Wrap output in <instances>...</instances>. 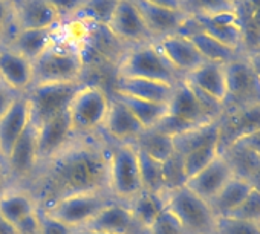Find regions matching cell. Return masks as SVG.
Returning a JSON list of instances; mask_svg holds the SVG:
<instances>
[{
	"instance_id": "1",
	"label": "cell",
	"mask_w": 260,
	"mask_h": 234,
	"mask_svg": "<svg viewBox=\"0 0 260 234\" xmlns=\"http://www.w3.org/2000/svg\"><path fill=\"white\" fill-rule=\"evenodd\" d=\"M112 143L101 133L74 137L51 158L42 161L28 181V188L40 208L81 193L107 188Z\"/></svg>"
},
{
	"instance_id": "2",
	"label": "cell",
	"mask_w": 260,
	"mask_h": 234,
	"mask_svg": "<svg viewBox=\"0 0 260 234\" xmlns=\"http://www.w3.org/2000/svg\"><path fill=\"white\" fill-rule=\"evenodd\" d=\"M84 57L72 42L54 40L32 61V86L84 81Z\"/></svg>"
},
{
	"instance_id": "3",
	"label": "cell",
	"mask_w": 260,
	"mask_h": 234,
	"mask_svg": "<svg viewBox=\"0 0 260 234\" xmlns=\"http://www.w3.org/2000/svg\"><path fill=\"white\" fill-rule=\"evenodd\" d=\"M119 77L146 78L173 86L184 78L164 57L156 42L128 48L119 60L115 72V78Z\"/></svg>"
},
{
	"instance_id": "4",
	"label": "cell",
	"mask_w": 260,
	"mask_h": 234,
	"mask_svg": "<svg viewBox=\"0 0 260 234\" xmlns=\"http://www.w3.org/2000/svg\"><path fill=\"white\" fill-rule=\"evenodd\" d=\"M107 188L119 202H128L141 190H144L140 155L132 143H112Z\"/></svg>"
},
{
	"instance_id": "5",
	"label": "cell",
	"mask_w": 260,
	"mask_h": 234,
	"mask_svg": "<svg viewBox=\"0 0 260 234\" xmlns=\"http://www.w3.org/2000/svg\"><path fill=\"white\" fill-rule=\"evenodd\" d=\"M110 95L93 83H84L68 106V118L74 133L86 135L101 130L109 109Z\"/></svg>"
},
{
	"instance_id": "6",
	"label": "cell",
	"mask_w": 260,
	"mask_h": 234,
	"mask_svg": "<svg viewBox=\"0 0 260 234\" xmlns=\"http://www.w3.org/2000/svg\"><path fill=\"white\" fill-rule=\"evenodd\" d=\"M166 210H169L188 234H213L216 214L210 204L190 188L179 187L164 191Z\"/></svg>"
},
{
	"instance_id": "7",
	"label": "cell",
	"mask_w": 260,
	"mask_h": 234,
	"mask_svg": "<svg viewBox=\"0 0 260 234\" xmlns=\"http://www.w3.org/2000/svg\"><path fill=\"white\" fill-rule=\"evenodd\" d=\"M226 96L223 113L236 109L260 104V78L251 69L245 55H239L225 64Z\"/></svg>"
},
{
	"instance_id": "8",
	"label": "cell",
	"mask_w": 260,
	"mask_h": 234,
	"mask_svg": "<svg viewBox=\"0 0 260 234\" xmlns=\"http://www.w3.org/2000/svg\"><path fill=\"white\" fill-rule=\"evenodd\" d=\"M113 200L116 199L110 194L109 190L90 191L64 197L46 208L45 211L75 231L84 226L90 219L98 214L100 210H103L107 204Z\"/></svg>"
},
{
	"instance_id": "9",
	"label": "cell",
	"mask_w": 260,
	"mask_h": 234,
	"mask_svg": "<svg viewBox=\"0 0 260 234\" xmlns=\"http://www.w3.org/2000/svg\"><path fill=\"white\" fill-rule=\"evenodd\" d=\"M86 81L78 83H48L31 86L25 93L31 106V120L40 124L57 115L66 113L75 92Z\"/></svg>"
},
{
	"instance_id": "10",
	"label": "cell",
	"mask_w": 260,
	"mask_h": 234,
	"mask_svg": "<svg viewBox=\"0 0 260 234\" xmlns=\"http://www.w3.org/2000/svg\"><path fill=\"white\" fill-rule=\"evenodd\" d=\"M13 185L23 187L32 178L39 167V141H37V124L31 120L25 132L20 135L17 143L4 161Z\"/></svg>"
},
{
	"instance_id": "11",
	"label": "cell",
	"mask_w": 260,
	"mask_h": 234,
	"mask_svg": "<svg viewBox=\"0 0 260 234\" xmlns=\"http://www.w3.org/2000/svg\"><path fill=\"white\" fill-rule=\"evenodd\" d=\"M106 29L113 39L119 43L130 45V48L155 42L132 0H118Z\"/></svg>"
},
{
	"instance_id": "12",
	"label": "cell",
	"mask_w": 260,
	"mask_h": 234,
	"mask_svg": "<svg viewBox=\"0 0 260 234\" xmlns=\"http://www.w3.org/2000/svg\"><path fill=\"white\" fill-rule=\"evenodd\" d=\"M260 129V104L222 113L219 118V150L226 152Z\"/></svg>"
},
{
	"instance_id": "13",
	"label": "cell",
	"mask_w": 260,
	"mask_h": 234,
	"mask_svg": "<svg viewBox=\"0 0 260 234\" xmlns=\"http://www.w3.org/2000/svg\"><path fill=\"white\" fill-rule=\"evenodd\" d=\"M75 231H92L101 234H147L137 222L125 202L113 200L107 204L84 226Z\"/></svg>"
},
{
	"instance_id": "14",
	"label": "cell",
	"mask_w": 260,
	"mask_h": 234,
	"mask_svg": "<svg viewBox=\"0 0 260 234\" xmlns=\"http://www.w3.org/2000/svg\"><path fill=\"white\" fill-rule=\"evenodd\" d=\"M144 130L128 107L112 95L100 132L110 143H135Z\"/></svg>"
},
{
	"instance_id": "15",
	"label": "cell",
	"mask_w": 260,
	"mask_h": 234,
	"mask_svg": "<svg viewBox=\"0 0 260 234\" xmlns=\"http://www.w3.org/2000/svg\"><path fill=\"white\" fill-rule=\"evenodd\" d=\"M167 109H169L170 116H173V118L188 126H201V124L219 120L202 106L198 95L184 78L175 84Z\"/></svg>"
},
{
	"instance_id": "16",
	"label": "cell",
	"mask_w": 260,
	"mask_h": 234,
	"mask_svg": "<svg viewBox=\"0 0 260 234\" xmlns=\"http://www.w3.org/2000/svg\"><path fill=\"white\" fill-rule=\"evenodd\" d=\"M198 20L201 29L223 43L225 46L243 54V29L237 10L216 16H191Z\"/></svg>"
},
{
	"instance_id": "17",
	"label": "cell",
	"mask_w": 260,
	"mask_h": 234,
	"mask_svg": "<svg viewBox=\"0 0 260 234\" xmlns=\"http://www.w3.org/2000/svg\"><path fill=\"white\" fill-rule=\"evenodd\" d=\"M31 123V106L26 95H20L0 118V161H5L13 146Z\"/></svg>"
},
{
	"instance_id": "18",
	"label": "cell",
	"mask_w": 260,
	"mask_h": 234,
	"mask_svg": "<svg viewBox=\"0 0 260 234\" xmlns=\"http://www.w3.org/2000/svg\"><path fill=\"white\" fill-rule=\"evenodd\" d=\"M132 2L138 8L140 14L143 16L146 26L149 28L155 42L178 34L187 19V14L182 10L156 7L144 2V0H132Z\"/></svg>"
},
{
	"instance_id": "19",
	"label": "cell",
	"mask_w": 260,
	"mask_h": 234,
	"mask_svg": "<svg viewBox=\"0 0 260 234\" xmlns=\"http://www.w3.org/2000/svg\"><path fill=\"white\" fill-rule=\"evenodd\" d=\"M234 176L233 167L223 155H219L210 165L190 178L185 184L193 193L210 202Z\"/></svg>"
},
{
	"instance_id": "20",
	"label": "cell",
	"mask_w": 260,
	"mask_h": 234,
	"mask_svg": "<svg viewBox=\"0 0 260 234\" xmlns=\"http://www.w3.org/2000/svg\"><path fill=\"white\" fill-rule=\"evenodd\" d=\"M156 45L164 54V57L170 61V64L182 77L188 75L205 61L198 48L193 45V42L185 36L173 34L158 40Z\"/></svg>"
},
{
	"instance_id": "21",
	"label": "cell",
	"mask_w": 260,
	"mask_h": 234,
	"mask_svg": "<svg viewBox=\"0 0 260 234\" xmlns=\"http://www.w3.org/2000/svg\"><path fill=\"white\" fill-rule=\"evenodd\" d=\"M14 23L17 31L45 29L58 26L61 19L48 0H20L14 7Z\"/></svg>"
},
{
	"instance_id": "22",
	"label": "cell",
	"mask_w": 260,
	"mask_h": 234,
	"mask_svg": "<svg viewBox=\"0 0 260 234\" xmlns=\"http://www.w3.org/2000/svg\"><path fill=\"white\" fill-rule=\"evenodd\" d=\"M74 137L68 113L57 115L40 124H37V141H39V164L54 153H57L68 141Z\"/></svg>"
},
{
	"instance_id": "23",
	"label": "cell",
	"mask_w": 260,
	"mask_h": 234,
	"mask_svg": "<svg viewBox=\"0 0 260 234\" xmlns=\"http://www.w3.org/2000/svg\"><path fill=\"white\" fill-rule=\"evenodd\" d=\"M0 80L19 93L32 86V61L8 46H0Z\"/></svg>"
},
{
	"instance_id": "24",
	"label": "cell",
	"mask_w": 260,
	"mask_h": 234,
	"mask_svg": "<svg viewBox=\"0 0 260 234\" xmlns=\"http://www.w3.org/2000/svg\"><path fill=\"white\" fill-rule=\"evenodd\" d=\"M39 208L40 207L36 197L25 187L13 185L0 196V217L8 222L13 228L34 216Z\"/></svg>"
},
{
	"instance_id": "25",
	"label": "cell",
	"mask_w": 260,
	"mask_h": 234,
	"mask_svg": "<svg viewBox=\"0 0 260 234\" xmlns=\"http://www.w3.org/2000/svg\"><path fill=\"white\" fill-rule=\"evenodd\" d=\"M173 87H175L173 84H167L162 81L119 77V78H115L112 92L146 99V101H152V103L169 104L172 93H173Z\"/></svg>"
},
{
	"instance_id": "26",
	"label": "cell",
	"mask_w": 260,
	"mask_h": 234,
	"mask_svg": "<svg viewBox=\"0 0 260 234\" xmlns=\"http://www.w3.org/2000/svg\"><path fill=\"white\" fill-rule=\"evenodd\" d=\"M184 80L216 101L222 103L226 96V71L222 63L204 61L198 69L184 77Z\"/></svg>"
},
{
	"instance_id": "27",
	"label": "cell",
	"mask_w": 260,
	"mask_h": 234,
	"mask_svg": "<svg viewBox=\"0 0 260 234\" xmlns=\"http://www.w3.org/2000/svg\"><path fill=\"white\" fill-rule=\"evenodd\" d=\"M55 29L57 26L45 29H20L4 46H8L10 49L34 61L55 40Z\"/></svg>"
},
{
	"instance_id": "28",
	"label": "cell",
	"mask_w": 260,
	"mask_h": 234,
	"mask_svg": "<svg viewBox=\"0 0 260 234\" xmlns=\"http://www.w3.org/2000/svg\"><path fill=\"white\" fill-rule=\"evenodd\" d=\"M251 188H252V185L249 181L239 178V176H233L230 179V182L208 202L213 213L216 214V217L231 216L234 213V210L246 197V194L249 193Z\"/></svg>"
},
{
	"instance_id": "29",
	"label": "cell",
	"mask_w": 260,
	"mask_h": 234,
	"mask_svg": "<svg viewBox=\"0 0 260 234\" xmlns=\"http://www.w3.org/2000/svg\"><path fill=\"white\" fill-rule=\"evenodd\" d=\"M132 211L137 222L147 231L155 219L166 210L164 193H155L150 190H141L135 197L125 202Z\"/></svg>"
},
{
	"instance_id": "30",
	"label": "cell",
	"mask_w": 260,
	"mask_h": 234,
	"mask_svg": "<svg viewBox=\"0 0 260 234\" xmlns=\"http://www.w3.org/2000/svg\"><path fill=\"white\" fill-rule=\"evenodd\" d=\"M112 95L116 99H119L125 107H128V110L135 115V118L140 121V124L146 130L153 129L169 113L167 104L152 103V101H146V99H140V98H134V96L121 95V93H113V92H112Z\"/></svg>"
},
{
	"instance_id": "31",
	"label": "cell",
	"mask_w": 260,
	"mask_h": 234,
	"mask_svg": "<svg viewBox=\"0 0 260 234\" xmlns=\"http://www.w3.org/2000/svg\"><path fill=\"white\" fill-rule=\"evenodd\" d=\"M187 37L193 42V45L198 48V51L201 52V55L204 57L205 61L226 64L231 60L237 58L239 55H243L239 51H234V49L225 46L223 43L217 42L216 39H213L211 36H208L207 32H204L201 29L199 23H198V28L191 34H188Z\"/></svg>"
},
{
	"instance_id": "32",
	"label": "cell",
	"mask_w": 260,
	"mask_h": 234,
	"mask_svg": "<svg viewBox=\"0 0 260 234\" xmlns=\"http://www.w3.org/2000/svg\"><path fill=\"white\" fill-rule=\"evenodd\" d=\"M173 141H175V152L178 155H184L193 149L207 144H219V120L188 129L187 132L175 137Z\"/></svg>"
},
{
	"instance_id": "33",
	"label": "cell",
	"mask_w": 260,
	"mask_h": 234,
	"mask_svg": "<svg viewBox=\"0 0 260 234\" xmlns=\"http://www.w3.org/2000/svg\"><path fill=\"white\" fill-rule=\"evenodd\" d=\"M140 152L146 153L147 156L166 162L170 156L175 153V141L173 137H169L156 129H147L144 130L140 138L132 143Z\"/></svg>"
},
{
	"instance_id": "34",
	"label": "cell",
	"mask_w": 260,
	"mask_h": 234,
	"mask_svg": "<svg viewBox=\"0 0 260 234\" xmlns=\"http://www.w3.org/2000/svg\"><path fill=\"white\" fill-rule=\"evenodd\" d=\"M118 0H84L83 7L72 17L78 22H92L100 26H106L115 11Z\"/></svg>"
},
{
	"instance_id": "35",
	"label": "cell",
	"mask_w": 260,
	"mask_h": 234,
	"mask_svg": "<svg viewBox=\"0 0 260 234\" xmlns=\"http://www.w3.org/2000/svg\"><path fill=\"white\" fill-rule=\"evenodd\" d=\"M219 155H220L219 144H207V146L193 149V150L181 155L187 181L190 178H193L194 175H198L201 170H204L207 165H210Z\"/></svg>"
},
{
	"instance_id": "36",
	"label": "cell",
	"mask_w": 260,
	"mask_h": 234,
	"mask_svg": "<svg viewBox=\"0 0 260 234\" xmlns=\"http://www.w3.org/2000/svg\"><path fill=\"white\" fill-rule=\"evenodd\" d=\"M138 150V149H137ZM140 167H141V178L144 190H150L155 193H164V162H159L146 153L140 152Z\"/></svg>"
},
{
	"instance_id": "37",
	"label": "cell",
	"mask_w": 260,
	"mask_h": 234,
	"mask_svg": "<svg viewBox=\"0 0 260 234\" xmlns=\"http://www.w3.org/2000/svg\"><path fill=\"white\" fill-rule=\"evenodd\" d=\"M181 10L187 16H216L236 8L228 0H182Z\"/></svg>"
},
{
	"instance_id": "38",
	"label": "cell",
	"mask_w": 260,
	"mask_h": 234,
	"mask_svg": "<svg viewBox=\"0 0 260 234\" xmlns=\"http://www.w3.org/2000/svg\"><path fill=\"white\" fill-rule=\"evenodd\" d=\"M213 234H260L258 223L233 216L217 217Z\"/></svg>"
},
{
	"instance_id": "39",
	"label": "cell",
	"mask_w": 260,
	"mask_h": 234,
	"mask_svg": "<svg viewBox=\"0 0 260 234\" xmlns=\"http://www.w3.org/2000/svg\"><path fill=\"white\" fill-rule=\"evenodd\" d=\"M187 184V176L182 165V158L176 152L164 162V188L166 191L184 187Z\"/></svg>"
},
{
	"instance_id": "40",
	"label": "cell",
	"mask_w": 260,
	"mask_h": 234,
	"mask_svg": "<svg viewBox=\"0 0 260 234\" xmlns=\"http://www.w3.org/2000/svg\"><path fill=\"white\" fill-rule=\"evenodd\" d=\"M231 216L258 223L260 222V190L252 187L249 193L246 194V197L242 200V204L234 210Z\"/></svg>"
},
{
	"instance_id": "41",
	"label": "cell",
	"mask_w": 260,
	"mask_h": 234,
	"mask_svg": "<svg viewBox=\"0 0 260 234\" xmlns=\"http://www.w3.org/2000/svg\"><path fill=\"white\" fill-rule=\"evenodd\" d=\"M147 234H188V232L169 210H164L155 219V222L147 228Z\"/></svg>"
},
{
	"instance_id": "42",
	"label": "cell",
	"mask_w": 260,
	"mask_h": 234,
	"mask_svg": "<svg viewBox=\"0 0 260 234\" xmlns=\"http://www.w3.org/2000/svg\"><path fill=\"white\" fill-rule=\"evenodd\" d=\"M17 32L14 23V7L8 0H0V46L7 45Z\"/></svg>"
},
{
	"instance_id": "43",
	"label": "cell",
	"mask_w": 260,
	"mask_h": 234,
	"mask_svg": "<svg viewBox=\"0 0 260 234\" xmlns=\"http://www.w3.org/2000/svg\"><path fill=\"white\" fill-rule=\"evenodd\" d=\"M39 234H74V229L39 208Z\"/></svg>"
},
{
	"instance_id": "44",
	"label": "cell",
	"mask_w": 260,
	"mask_h": 234,
	"mask_svg": "<svg viewBox=\"0 0 260 234\" xmlns=\"http://www.w3.org/2000/svg\"><path fill=\"white\" fill-rule=\"evenodd\" d=\"M51 4V7L58 13L61 22L66 19H72L78 10L83 7L84 0H48Z\"/></svg>"
},
{
	"instance_id": "45",
	"label": "cell",
	"mask_w": 260,
	"mask_h": 234,
	"mask_svg": "<svg viewBox=\"0 0 260 234\" xmlns=\"http://www.w3.org/2000/svg\"><path fill=\"white\" fill-rule=\"evenodd\" d=\"M23 93H19L16 92L13 87H10L5 81L0 80V118H2V115L14 104V101Z\"/></svg>"
},
{
	"instance_id": "46",
	"label": "cell",
	"mask_w": 260,
	"mask_h": 234,
	"mask_svg": "<svg viewBox=\"0 0 260 234\" xmlns=\"http://www.w3.org/2000/svg\"><path fill=\"white\" fill-rule=\"evenodd\" d=\"M237 144L243 146L245 149H248L251 153H254L255 156L260 158V129L251 135H248L246 138H243L242 141H239Z\"/></svg>"
},
{
	"instance_id": "47",
	"label": "cell",
	"mask_w": 260,
	"mask_h": 234,
	"mask_svg": "<svg viewBox=\"0 0 260 234\" xmlns=\"http://www.w3.org/2000/svg\"><path fill=\"white\" fill-rule=\"evenodd\" d=\"M10 187H13V184L10 181V176H8V172H7L4 162L0 161V196H2Z\"/></svg>"
},
{
	"instance_id": "48",
	"label": "cell",
	"mask_w": 260,
	"mask_h": 234,
	"mask_svg": "<svg viewBox=\"0 0 260 234\" xmlns=\"http://www.w3.org/2000/svg\"><path fill=\"white\" fill-rule=\"evenodd\" d=\"M147 4L162 7V8H170V10H181V0H144Z\"/></svg>"
},
{
	"instance_id": "49",
	"label": "cell",
	"mask_w": 260,
	"mask_h": 234,
	"mask_svg": "<svg viewBox=\"0 0 260 234\" xmlns=\"http://www.w3.org/2000/svg\"><path fill=\"white\" fill-rule=\"evenodd\" d=\"M251 69L254 71V74L260 78V51H255V52H251V54H246L245 55Z\"/></svg>"
},
{
	"instance_id": "50",
	"label": "cell",
	"mask_w": 260,
	"mask_h": 234,
	"mask_svg": "<svg viewBox=\"0 0 260 234\" xmlns=\"http://www.w3.org/2000/svg\"><path fill=\"white\" fill-rule=\"evenodd\" d=\"M0 234H16V229L0 217Z\"/></svg>"
},
{
	"instance_id": "51",
	"label": "cell",
	"mask_w": 260,
	"mask_h": 234,
	"mask_svg": "<svg viewBox=\"0 0 260 234\" xmlns=\"http://www.w3.org/2000/svg\"><path fill=\"white\" fill-rule=\"evenodd\" d=\"M228 2H230L234 8H237V7H240L242 4H245L246 0H228Z\"/></svg>"
},
{
	"instance_id": "52",
	"label": "cell",
	"mask_w": 260,
	"mask_h": 234,
	"mask_svg": "<svg viewBox=\"0 0 260 234\" xmlns=\"http://www.w3.org/2000/svg\"><path fill=\"white\" fill-rule=\"evenodd\" d=\"M74 234H101V232H92V231H74Z\"/></svg>"
},
{
	"instance_id": "53",
	"label": "cell",
	"mask_w": 260,
	"mask_h": 234,
	"mask_svg": "<svg viewBox=\"0 0 260 234\" xmlns=\"http://www.w3.org/2000/svg\"><path fill=\"white\" fill-rule=\"evenodd\" d=\"M8 2H10V4H11L13 7H16V5H17V4L20 2V0H8Z\"/></svg>"
},
{
	"instance_id": "54",
	"label": "cell",
	"mask_w": 260,
	"mask_h": 234,
	"mask_svg": "<svg viewBox=\"0 0 260 234\" xmlns=\"http://www.w3.org/2000/svg\"><path fill=\"white\" fill-rule=\"evenodd\" d=\"M258 228H260V222H258Z\"/></svg>"
},
{
	"instance_id": "55",
	"label": "cell",
	"mask_w": 260,
	"mask_h": 234,
	"mask_svg": "<svg viewBox=\"0 0 260 234\" xmlns=\"http://www.w3.org/2000/svg\"><path fill=\"white\" fill-rule=\"evenodd\" d=\"M181 2H182V0H181Z\"/></svg>"
}]
</instances>
